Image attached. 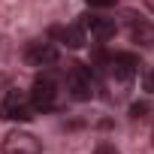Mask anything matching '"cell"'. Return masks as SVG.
I'll return each instance as SVG.
<instances>
[{
  "label": "cell",
  "instance_id": "obj_1",
  "mask_svg": "<svg viewBox=\"0 0 154 154\" xmlns=\"http://www.w3.org/2000/svg\"><path fill=\"white\" fill-rule=\"evenodd\" d=\"M36 115L33 103H30V94L24 91H9L0 103V118L3 121H30Z\"/></svg>",
  "mask_w": 154,
  "mask_h": 154
},
{
  "label": "cell",
  "instance_id": "obj_2",
  "mask_svg": "<svg viewBox=\"0 0 154 154\" xmlns=\"http://www.w3.org/2000/svg\"><path fill=\"white\" fill-rule=\"evenodd\" d=\"M94 91H97V85H94V72L75 63V66L66 72V94H69L75 103H85V100L94 97Z\"/></svg>",
  "mask_w": 154,
  "mask_h": 154
},
{
  "label": "cell",
  "instance_id": "obj_3",
  "mask_svg": "<svg viewBox=\"0 0 154 154\" xmlns=\"http://www.w3.org/2000/svg\"><path fill=\"white\" fill-rule=\"evenodd\" d=\"M27 94H30V103H33L36 112H48L57 103V82L51 79V75H36Z\"/></svg>",
  "mask_w": 154,
  "mask_h": 154
},
{
  "label": "cell",
  "instance_id": "obj_4",
  "mask_svg": "<svg viewBox=\"0 0 154 154\" xmlns=\"http://www.w3.org/2000/svg\"><path fill=\"white\" fill-rule=\"evenodd\" d=\"M3 154H42V142L27 130H12L3 139Z\"/></svg>",
  "mask_w": 154,
  "mask_h": 154
},
{
  "label": "cell",
  "instance_id": "obj_5",
  "mask_svg": "<svg viewBox=\"0 0 154 154\" xmlns=\"http://www.w3.org/2000/svg\"><path fill=\"white\" fill-rule=\"evenodd\" d=\"M24 60L30 63V66H51L54 60H57V48L51 45V42H45V39H36V42H30L27 48H24Z\"/></svg>",
  "mask_w": 154,
  "mask_h": 154
},
{
  "label": "cell",
  "instance_id": "obj_6",
  "mask_svg": "<svg viewBox=\"0 0 154 154\" xmlns=\"http://www.w3.org/2000/svg\"><path fill=\"white\" fill-rule=\"evenodd\" d=\"M82 27H85V33H91L94 39H112V36L118 33L115 18H106V15H85V18H82Z\"/></svg>",
  "mask_w": 154,
  "mask_h": 154
},
{
  "label": "cell",
  "instance_id": "obj_7",
  "mask_svg": "<svg viewBox=\"0 0 154 154\" xmlns=\"http://www.w3.org/2000/svg\"><path fill=\"white\" fill-rule=\"evenodd\" d=\"M51 36L54 39H60L63 45H69V48H82L85 45V27L82 24H69V27H51Z\"/></svg>",
  "mask_w": 154,
  "mask_h": 154
},
{
  "label": "cell",
  "instance_id": "obj_8",
  "mask_svg": "<svg viewBox=\"0 0 154 154\" xmlns=\"http://www.w3.org/2000/svg\"><path fill=\"white\" fill-rule=\"evenodd\" d=\"M130 36H133V42H139L145 48H154V24L151 21H133Z\"/></svg>",
  "mask_w": 154,
  "mask_h": 154
},
{
  "label": "cell",
  "instance_id": "obj_9",
  "mask_svg": "<svg viewBox=\"0 0 154 154\" xmlns=\"http://www.w3.org/2000/svg\"><path fill=\"white\" fill-rule=\"evenodd\" d=\"M142 91H148V94H154V66H148V69H142Z\"/></svg>",
  "mask_w": 154,
  "mask_h": 154
},
{
  "label": "cell",
  "instance_id": "obj_10",
  "mask_svg": "<svg viewBox=\"0 0 154 154\" xmlns=\"http://www.w3.org/2000/svg\"><path fill=\"white\" fill-rule=\"evenodd\" d=\"M130 115H133V118H145V115H148V103H145V100H142V103H133V106H130Z\"/></svg>",
  "mask_w": 154,
  "mask_h": 154
},
{
  "label": "cell",
  "instance_id": "obj_11",
  "mask_svg": "<svg viewBox=\"0 0 154 154\" xmlns=\"http://www.w3.org/2000/svg\"><path fill=\"white\" fill-rule=\"evenodd\" d=\"M85 3H88L91 9H109V6L118 3V0H85Z\"/></svg>",
  "mask_w": 154,
  "mask_h": 154
},
{
  "label": "cell",
  "instance_id": "obj_12",
  "mask_svg": "<svg viewBox=\"0 0 154 154\" xmlns=\"http://www.w3.org/2000/svg\"><path fill=\"white\" fill-rule=\"evenodd\" d=\"M94 154H118V148H115L112 142H100V145L94 148Z\"/></svg>",
  "mask_w": 154,
  "mask_h": 154
},
{
  "label": "cell",
  "instance_id": "obj_13",
  "mask_svg": "<svg viewBox=\"0 0 154 154\" xmlns=\"http://www.w3.org/2000/svg\"><path fill=\"white\" fill-rule=\"evenodd\" d=\"M145 6H148V9H151V12H154V0H145Z\"/></svg>",
  "mask_w": 154,
  "mask_h": 154
},
{
  "label": "cell",
  "instance_id": "obj_14",
  "mask_svg": "<svg viewBox=\"0 0 154 154\" xmlns=\"http://www.w3.org/2000/svg\"><path fill=\"white\" fill-rule=\"evenodd\" d=\"M151 139H154V133H151Z\"/></svg>",
  "mask_w": 154,
  "mask_h": 154
}]
</instances>
